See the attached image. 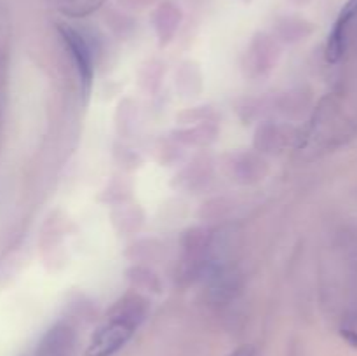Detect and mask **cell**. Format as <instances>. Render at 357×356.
Wrapping results in <instances>:
<instances>
[{"label": "cell", "instance_id": "cell-8", "mask_svg": "<svg viewBox=\"0 0 357 356\" xmlns=\"http://www.w3.org/2000/svg\"><path fill=\"white\" fill-rule=\"evenodd\" d=\"M181 23V10L174 3L164 2L157 7L153 14V28H155L157 40L160 47L169 44L176 35L178 27Z\"/></svg>", "mask_w": 357, "mask_h": 356}, {"label": "cell", "instance_id": "cell-19", "mask_svg": "<svg viewBox=\"0 0 357 356\" xmlns=\"http://www.w3.org/2000/svg\"><path fill=\"white\" fill-rule=\"evenodd\" d=\"M117 115H122L121 117H117V129L121 135H128L131 129H129V126H135V121H136V112H135V107H132V103L129 100L122 101L121 105H119V112Z\"/></svg>", "mask_w": 357, "mask_h": 356}, {"label": "cell", "instance_id": "cell-20", "mask_svg": "<svg viewBox=\"0 0 357 356\" xmlns=\"http://www.w3.org/2000/svg\"><path fill=\"white\" fill-rule=\"evenodd\" d=\"M340 335L344 337V341L347 342V344H351L352 348L357 349V330H352V328H344V330L340 332Z\"/></svg>", "mask_w": 357, "mask_h": 356}, {"label": "cell", "instance_id": "cell-10", "mask_svg": "<svg viewBox=\"0 0 357 356\" xmlns=\"http://www.w3.org/2000/svg\"><path fill=\"white\" fill-rule=\"evenodd\" d=\"M126 279L136 292H146L160 295L164 290L162 279L152 267L143 264H132L126 269Z\"/></svg>", "mask_w": 357, "mask_h": 356}, {"label": "cell", "instance_id": "cell-1", "mask_svg": "<svg viewBox=\"0 0 357 356\" xmlns=\"http://www.w3.org/2000/svg\"><path fill=\"white\" fill-rule=\"evenodd\" d=\"M58 34L73 59L77 75H79L80 91H82L84 98H87L91 93V86H93V77H94L93 44H91L87 35H84L82 31L77 30V28L72 27V24L58 23Z\"/></svg>", "mask_w": 357, "mask_h": 356}, {"label": "cell", "instance_id": "cell-6", "mask_svg": "<svg viewBox=\"0 0 357 356\" xmlns=\"http://www.w3.org/2000/svg\"><path fill=\"white\" fill-rule=\"evenodd\" d=\"M75 346V330L66 321L52 325L38 342L33 356H70Z\"/></svg>", "mask_w": 357, "mask_h": 356}, {"label": "cell", "instance_id": "cell-18", "mask_svg": "<svg viewBox=\"0 0 357 356\" xmlns=\"http://www.w3.org/2000/svg\"><path fill=\"white\" fill-rule=\"evenodd\" d=\"M160 79H162V65L159 61H150L139 72V82L150 93L160 86Z\"/></svg>", "mask_w": 357, "mask_h": 356}, {"label": "cell", "instance_id": "cell-23", "mask_svg": "<svg viewBox=\"0 0 357 356\" xmlns=\"http://www.w3.org/2000/svg\"><path fill=\"white\" fill-rule=\"evenodd\" d=\"M244 2H250V0H244Z\"/></svg>", "mask_w": 357, "mask_h": 356}, {"label": "cell", "instance_id": "cell-16", "mask_svg": "<svg viewBox=\"0 0 357 356\" xmlns=\"http://www.w3.org/2000/svg\"><path fill=\"white\" fill-rule=\"evenodd\" d=\"M275 34H278L279 40L298 42L307 35L305 23L298 20H293V17H286V20H281L278 23Z\"/></svg>", "mask_w": 357, "mask_h": 356}, {"label": "cell", "instance_id": "cell-13", "mask_svg": "<svg viewBox=\"0 0 357 356\" xmlns=\"http://www.w3.org/2000/svg\"><path fill=\"white\" fill-rule=\"evenodd\" d=\"M176 89L183 96H197L202 89V75L195 61H183L176 70Z\"/></svg>", "mask_w": 357, "mask_h": 356}, {"label": "cell", "instance_id": "cell-14", "mask_svg": "<svg viewBox=\"0 0 357 356\" xmlns=\"http://www.w3.org/2000/svg\"><path fill=\"white\" fill-rule=\"evenodd\" d=\"M162 248V244L155 239H142V241H136L129 246L128 250V257L131 258L132 262H150V260H155L159 257V251Z\"/></svg>", "mask_w": 357, "mask_h": 356}, {"label": "cell", "instance_id": "cell-9", "mask_svg": "<svg viewBox=\"0 0 357 356\" xmlns=\"http://www.w3.org/2000/svg\"><path fill=\"white\" fill-rule=\"evenodd\" d=\"M169 138L181 147H209L218 138V128L215 122L187 126V128L174 129Z\"/></svg>", "mask_w": 357, "mask_h": 356}, {"label": "cell", "instance_id": "cell-4", "mask_svg": "<svg viewBox=\"0 0 357 356\" xmlns=\"http://www.w3.org/2000/svg\"><path fill=\"white\" fill-rule=\"evenodd\" d=\"M223 170L230 180L255 184L267 175V163L255 152H232L223 157Z\"/></svg>", "mask_w": 357, "mask_h": 356}, {"label": "cell", "instance_id": "cell-22", "mask_svg": "<svg viewBox=\"0 0 357 356\" xmlns=\"http://www.w3.org/2000/svg\"><path fill=\"white\" fill-rule=\"evenodd\" d=\"M68 2H75V0H68Z\"/></svg>", "mask_w": 357, "mask_h": 356}, {"label": "cell", "instance_id": "cell-11", "mask_svg": "<svg viewBox=\"0 0 357 356\" xmlns=\"http://www.w3.org/2000/svg\"><path fill=\"white\" fill-rule=\"evenodd\" d=\"M211 177V163L208 159H195L174 177L173 185L185 191H197L204 187Z\"/></svg>", "mask_w": 357, "mask_h": 356}, {"label": "cell", "instance_id": "cell-2", "mask_svg": "<svg viewBox=\"0 0 357 356\" xmlns=\"http://www.w3.org/2000/svg\"><path fill=\"white\" fill-rule=\"evenodd\" d=\"M136 328L115 318H107L91 337L86 349V356H114L121 351L131 337Z\"/></svg>", "mask_w": 357, "mask_h": 356}, {"label": "cell", "instance_id": "cell-3", "mask_svg": "<svg viewBox=\"0 0 357 356\" xmlns=\"http://www.w3.org/2000/svg\"><path fill=\"white\" fill-rule=\"evenodd\" d=\"M279 54H281V51H279L275 38L271 37L268 34L258 31L253 40H251L246 58H244V72H246V75L253 77V79L264 77L265 73H268L278 65Z\"/></svg>", "mask_w": 357, "mask_h": 356}, {"label": "cell", "instance_id": "cell-7", "mask_svg": "<svg viewBox=\"0 0 357 356\" xmlns=\"http://www.w3.org/2000/svg\"><path fill=\"white\" fill-rule=\"evenodd\" d=\"M357 16V0H349L344 6V9L338 14L337 21H335L333 28L330 31L326 44V59L330 63L340 61L342 56L345 52V45H347V28L351 21Z\"/></svg>", "mask_w": 357, "mask_h": 356}, {"label": "cell", "instance_id": "cell-5", "mask_svg": "<svg viewBox=\"0 0 357 356\" xmlns=\"http://www.w3.org/2000/svg\"><path fill=\"white\" fill-rule=\"evenodd\" d=\"M150 314V302L146 297H143L139 292H128L121 299L112 304L110 309L107 311V318H115L124 323L131 325L138 330L143 321Z\"/></svg>", "mask_w": 357, "mask_h": 356}, {"label": "cell", "instance_id": "cell-21", "mask_svg": "<svg viewBox=\"0 0 357 356\" xmlns=\"http://www.w3.org/2000/svg\"><path fill=\"white\" fill-rule=\"evenodd\" d=\"M230 356H255V349L251 346H241Z\"/></svg>", "mask_w": 357, "mask_h": 356}, {"label": "cell", "instance_id": "cell-17", "mask_svg": "<svg viewBox=\"0 0 357 356\" xmlns=\"http://www.w3.org/2000/svg\"><path fill=\"white\" fill-rule=\"evenodd\" d=\"M176 121H180L181 124L194 126V124H204V122H215L216 114L211 107H194L188 108V110L178 114Z\"/></svg>", "mask_w": 357, "mask_h": 356}, {"label": "cell", "instance_id": "cell-12", "mask_svg": "<svg viewBox=\"0 0 357 356\" xmlns=\"http://www.w3.org/2000/svg\"><path fill=\"white\" fill-rule=\"evenodd\" d=\"M145 213L139 206L135 205H119L112 209V223L121 234H136L143 225Z\"/></svg>", "mask_w": 357, "mask_h": 356}, {"label": "cell", "instance_id": "cell-15", "mask_svg": "<svg viewBox=\"0 0 357 356\" xmlns=\"http://www.w3.org/2000/svg\"><path fill=\"white\" fill-rule=\"evenodd\" d=\"M279 140H281L279 129L274 124L265 122V124H261L257 129V135H255V149L258 152H274L279 147Z\"/></svg>", "mask_w": 357, "mask_h": 356}]
</instances>
